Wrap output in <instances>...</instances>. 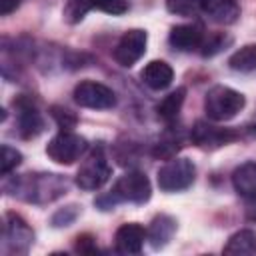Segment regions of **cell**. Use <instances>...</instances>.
Wrapping results in <instances>:
<instances>
[{
  "label": "cell",
  "instance_id": "obj_1",
  "mask_svg": "<svg viewBox=\"0 0 256 256\" xmlns=\"http://www.w3.org/2000/svg\"><path fill=\"white\" fill-rule=\"evenodd\" d=\"M4 190L20 200L44 204L60 198L66 192V180L58 174H22L4 182Z\"/></svg>",
  "mask_w": 256,
  "mask_h": 256
},
{
  "label": "cell",
  "instance_id": "obj_2",
  "mask_svg": "<svg viewBox=\"0 0 256 256\" xmlns=\"http://www.w3.org/2000/svg\"><path fill=\"white\" fill-rule=\"evenodd\" d=\"M244 104H246L244 96L238 90L228 86H214L206 92V98H204L206 116L214 122H226L234 118L244 108Z\"/></svg>",
  "mask_w": 256,
  "mask_h": 256
},
{
  "label": "cell",
  "instance_id": "obj_3",
  "mask_svg": "<svg viewBox=\"0 0 256 256\" xmlns=\"http://www.w3.org/2000/svg\"><path fill=\"white\" fill-rule=\"evenodd\" d=\"M158 186L164 192H180L192 186L196 178V168L188 158H170L158 170Z\"/></svg>",
  "mask_w": 256,
  "mask_h": 256
},
{
  "label": "cell",
  "instance_id": "obj_4",
  "mask_svg": "<svg viewBox=\"0 0 256 256\" xmlns=\"http://www.w3.org/2000/svg\"><path fill=\"white\" fill-rule=\"evenodd\" d=\"M86 150H88L86 138L74 134L72 130H62L46 146L48 158L54 160L56 164H66V166L68 164H74L76 160H80Z\"/></svg>",
  "mask_w": 256,
  "mask_h": 256
},
{
  "label": "cell",
  "instance_id": "obj_5",
  "mask_svg": "<svg viewBox=\"0 0 256 256\" xmlns=\"http://www.w3.org/2000/svg\"><path fill=\"white\" fill-rule=\"evenodd\" d=\"M110 174H112V168H110V164L104 156L102 146H98L80 164V168L76 172V184L82 190H98L108 182Z\"/></svg>",
  "mask_w": 256,
  "mask_h": 256
},
{
  "label": "cell",
  "instance_id": "obj_6",
  "mask_svg": "<svg viewBox=\"0 0 256 256\" xmlns=\"http://www.w3.org/2000/svg\"><path fill=\"white\" fill-rule=\"evenodd\" d=\"M110 192L118 198V202L144 204L150 200L152 186H150V180L144 172L132 170V172H126L124 176H120Z\"/></svg>",
  "mask_w": 256,
  "mask_h": 256
},
{
  "label": "cell",
  "instance_id": "obj_7",
  "mask_svg": "<svg viewBox=\"0 0 256 256\" xmlns=\"http://www.w3.org/2000/svg\"><path fill=\"white\" fill-rule=\"evenodd\" d=\"M34 242V232L26 224V220L14 212L6 214L4 220V252L8 254H24Z\"/></svg>",
  "mask_w": 256,
  "mask_h": 256
},
{
  "label": "cell",
  "instance_id": "obj_8",
  "mask_svg": "<svg viewBox=\"0 0 256 256\" xmlns=\"http://www.w3.org/2000/svg\"><path fill=\"white\" fill-rule=\"evenodd\" d=\"M74 100L82 108L108 110V108H112L116 104V94L112 92V88H108V86H104L100 82L84 80V82L76 84V88H74Z\"/></svg>",
  "mask_w": 256,
  "mask_h": 256
},
{
  "label": "cell",
  "instance_id": "obj_9",
  "mask_svg": "<svg viewBox=\"0 0 256 256\" xmlns=\"http://www.w3.org/2000/svg\"><path fill=\"white\" fill-rule=\"evenodd\" d=\"M146 44H148V34L146 30L140 28H132L128 32L122 34V38L118 40L116 48H114V60L124 66L130 68L134 66L146 52Z\"/></svg>",
  "mask_w": 256,
  "mask_h": 256
},
{
  "label": "cell",
  "instance_id": "obj_10",
  "mask_svg": "<svg viewBox=\"0 0 256 256\" xmlns=\"http://www.w3.org/2000/svg\"><path fill=\"white\" fill-rule=\"evenodd\" d=\"M242 134L234 128H218V126H212L204 120H198L190 132V138L196 146H202V148H220L224 144H230L234 140H238Z\"/></svg>",
  "mask_w": 256,
  "mask_h": 256
},
{
  "label": "cell",
  "instance_id": "obj_11",
  "mask_svg": "<svg viewBox=\"0 0 256 256\" xmlns=\"http://www.w3.org/2000/svg\"><path fill=\"white\" fill-rule=\"evenodd\" d=\"M18 108V132L22 138H36L44 130V120L36 108V104L30 98H18L16 102Z\"/></svg>",
  "mask_w": 256,
  "mask_h": 256
},
{
  "label": "cell",
  "instance_id": "obj_12",
  "mask_svg": "<svg viewBox=\"0 0 256 256\" xmlns=\"http://www.w3.org/2000/svg\"><path fill=\"white\" fill-rule=\"evenodd\" d=\"M146 238H148V234L140 224L128 222V224H122L116 230L114 246H116V250L120 254H138L142 250Z\"/></svg>",
  "mask_w": 256,
  "mask_h": 256
},
{
  "label": "cell",
  "instance_id": "obj_13",
  "mask_svg": "<svg viewBox=\"0 0 256 256\" xmlns=\"http://www.w3.org/2000/svg\"><path fill=\"white\" fill-rule=\"evenodd\" d=\"M170 44L176 48V50H182V52H188V50H196L202 46L204 42V32L198 24H180V26H174L170 30Z\"/></svg>",
  "mask_w": 256,
  "mask_h": 256
},
{
  "label": "cell",
  "instance_id": "obj_14",
  "mask_svg": "<svg viewBox=\"0 0 256 256\" xmlns=\"http://www.w3.org/2000/svg\"><path fill=\"white\" fill-rule=\"evenodd\" d=\"M140 76H142V82L148 88H152V90H164V88H168L172 84L174 70L164 60H152V62H148L144 66V70H142Z\"/></svg>",
  "mask_w": 256,
  "mask_h": 256
},
{
  "label": "cell",
  "instance_id": "obj_15",
  "mask_svg": "<svg viewBox=\"0 0 256 256\" xmlns=\"http://www.w3.org/2000/svg\"><path fill=\"white\" fill-rule=\"evenodd\" d=\"M200 10L218 24H234L240 16L236 0H200Z\"/></svg>",
  "mask_w": 256,
  "mask_h": 256
},
{
  "label": "cell",
  "instance_id": "obj_16",
  "mask_svg": "<svg viewBox=\"0 0 256 256\" xmlns=\"http://www.w3.org/2000/svg\"><path fill=\"white\" fill-rule=\"evenodd\" d=\"M174 230H176V220H174L172 216H166V214L156 216V218L150 222V228L146 230L150 246H152L154 250L164 248V246L170 242Z\"/></svg>",
  "mask_w": 256,
  "mask_h": 256
},
{
  "label": "cell",
  "instance_id": "obj_17",
  "mask_svg": "<svg viewBox=\"0 0 256 256\" xmlns=\"http://www.w3.org/2000/svg\"><path fill=\"white\" fill-rule=\"evenodd\" d=\"M232 186L242 198L256 196V162L240 164L232 174Z\"/></svg>",
  "mask_w": 256,
  "mask_h": 256
},
{
  "label": "cell",
  "instance_id": "obj_18",
  "mask_svg": "<svg viewBox=\"0 0 256 256\" xmlns=\"http://www.w3.org/2000/svg\"><path fill=\"white\" fill-rule=\"evenodd\" d=\"M224 254H232V256H248V254H256V232L254 230H238L234 232L226 246H224Z\"/></svg>",
  "mask_w": 256,
  "mask_h": 256
},
{
  "label": "cell",
  "instance_id": "obj_19",
  "mask_svg": "<svg viewBox=\"0 0 256 256\" xmlns=\"http://www.w3.org/2000/svg\"><path fill=\"white\" fill-rule=\"evenodd\" d=\"M184 98H186V88H176L174 92H170L168 96H164L160 100V104L156 106L158 118H162L166 124H172L178 118V114H180V108L184 104Z\"/></svg>",
  "mask_w": 256,
  "mask_h": 256
},
{
  "label": "cell",
  "instance_id": "obj_20",
  "mask_svg": "<svg viewBox=\"0 0 256 256\" xmlns=\"http://www.w3.org/2000/svg\"><path fill=\"white\" fill-rule=\"evenodd\" d=\"M228 64L236 72H252V70H256V44H246V46L238 48L230 56Z\"/></svg>",
  "mask_w": 256,
  "mask_h": 256
},
{
  "label": "cell",
  "instance_id": "obj_21",
  "mask_svg": "<svg viewBox=\"0 0 256 256\" xmlns=\"http://www.w3.org/2000/svg\"><path fill=\"white\" fill-rule=\"evenodd\" d=\"M20 162H22V154L16 148H10L4 144L0 150V174L10 176V172L16 170V166H20Z\"/></svg>",
  "mask_w": 256,
  "mask_h": 256
},
{
  "label": "cell",
  "instance_id": "obj_22",
  "mask_svg": "<svg viewBox=\"0 0 256 256\" xmlns=\"http://www.w3.org/2000/svg\"><path fill=\"white\" fill-rule=\"evenodd\" d=\"M88 10H92L90 0H68V4L64 8V20L70 24H76L86 16Z\"/></svg>",
  "mask_w": 256,
  "mask_h": 256
},
{
  "label": "cell",
  "instance_id": "obj_23",
  "mask_svg": "<svg viewBox=\"0 0 256 256\" xmlns=\"http://www.w3.org/2000/svg\"><path fill=\"white\" fill-rule=\"evenodd\" d=\"M78 214H80V206H76V204L64 206V208H60V210L54 212V216H52V226H54V228L70 226V224H74V220L78 218Z\"/></svg>",
  "mask_w": 256,
  "mask_h": 256
},
{
  "label": "cell",
  "instance_id": "obj_24",
  "mask_svg": "<svg viewBox=\"0 0 256 256\" xmlns=\"http://www.w3.org/2000/svg\"><path fill=\"white\" fill-rule=\"evenodd\" d=\"M166 8L176 16H192L200 10V0H166Z\"/></svg>",
  "mask_w": 256,
  "mask_h": 256
},
{
  "label": "cell",
  "instance_id": "obj_25",
  "mask_svg": "<svg viewBox=\"0 0 256 256\" xmlns=\"http://www.w3.org/2000/svg\"><path fill=\"white\" fill-rule=\"evenodd\" d=\"M92 8L112 14V16H120L128 10V0H90Z\"/></svg>",
  "mask_w": 256,
  "mask_h": 256
},
{
  "label": "cell",
  "instance_id": "obj_26",
  "mask_svg": "<svg viewBox=\"0 0 256 256\" xmlns=\"http://www.w3.org/2000/svg\"><path fill=\"white\" fill-rule=\"evenodd\" d=\"M50 114H52V118L56 120V124L62 130H72L76 126V122H78L76 114L72 110H68V108H62V106H52L50 108Z\"/></svg>",
  "mask_w": 256,
  "mask_h": 256
},
{
  "label": "cell",
  "instance_id": "obj_27",
  "mask_svg": "<svg viewBox=\"0 0 256 256\" xmlns=\"http://www.w3.org/2000/svg\"><path fill=\"white\" fill-rule=\"evenodd\" d=\"M228 42H230V38H224L222 34H216V36H212V38L204 40L200 48H204V50H202V54H204V56H214V54H216V52H220Z\"/></svg>",
  "mask_w": 256,
  "mask_h": 256
},
{
  "label": "cell",
  "instance_id": "obj_28",
  "mask_svg": "<svg viewBox=\"0 0 256 256\" xmlns=\"http://www.w3.org/2000/svg\"><path fill=\"white\" fill-rule=\"evenodd\" d=\"M76 252H82V254H90V252H96V242L90 234H82L76 238Z\"/></svg>",
  "mask_w": 256,
  "mask_h": 256
},
{
  "label": "cell",
  "instance_id": "obj_29",
  "mask_svg": "<svg viewBox=\"0 0 256 256\" xmlns=\"http://www.w3.org/2000/svg\"><path fill=\"white\" fill-rule=\"evenodd\" d=\"M22 0H0V14L2 16H8L10 12H14L18 6H20Z\"/></svg>",
  "mask_w": 256,
  "mask_h": 256
},
{
  "label": "cell",
  "instance_id": "obj_30",
  "mask_svg": "<svg viewBox=\"0 0 256 256\" xmlns=\"http://www.w3.org/2000/svg\"><path fill=\"white\" fill-rule=\"evenodd\" d=\"M246 218L256 222V196L246 198Z\"/></svg>",
  "mask_w": 256,
  "mask_h": 256
}]
</instances>
